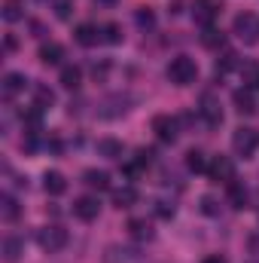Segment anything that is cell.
<instances>
[{
  "instance_id": "13",
  "label": "cell",
  "mask_w": 259,
  "mask_h": 263,
  "mask_svg": "<svg viewBox=\"0 0 259 263\" xmlns=\"http://www.w3.org/2000/svg\"><path fill=\"white\" fill-rule=\"evenodd\" d=\"M98 153L107 156V159H122L125 147H122V141H116V138H101V141H98Z\"/></svg>"
},
{
  "instance_id": "19",
  "label": "cell",
  "mask_w": 259,
  "mask_h": 263,
  "mask_svg": "<svg viewBox=\"0 0 259 263\" xmlns=\"http://www.w3.org/2000/svg\"><path fill=\"white\" fill-rule=\"evenodd\" d=\"M61 59H64V49L58 43H43L40 46V62L43 65H61Z\"/></svg>"
},
{
  "instance_id": "34",
  "label": "cell",
  "mask_w": 259,
  "mask_h": 263,
  "mask_svg": "<svg viewBox=\"0 0 259 263\" xmlns=\"http://www.w3.org/2000/svg\"><path fill=\"white\" fill-rule=\"evenodd\" d=\"M107 73H110V65H107V62L92 67V77H95V80H107Z\"/></svg>"
},
{
  "instance_id": "37",
  "label": "cell",
  "mask_w": 259,
  "mask_h": 263,
  "mask_svg": "<svg viewBox=\"0 0 259 263\" xmlns=\"http://www.w3.org/2000/svg\"><path fill=\"white\" fill-rule=\"evenodd\" d=\"M98 3H116V0H98Z\"/></svg>"
},
{
  "instance_id": "1",
  "label": "cell",
  "mask_w": 259,
  "mask_h": 263,
  "mask_svg": "<svg viewBox=\"0 0 259 263\" xmlns=\"http://www.w3.org/2000/svg\"><path fill=\"white\" fill-rule=\"evenodd\" d=\"M168 80L174 83V86H189L198 80V65H195V59L189 55H177V59H171V65H168Z\"/></svg>"
},
{
  "instance_id": "24",
  "label": "cell",
  "mask_w": 259,
  "mask_h": 263,
  "mask_svg": "<svg viewBox=\"0 0 259 263\" xmlns=\"http://www.w3.org/2000/svg\"><path fill=\"white\" fill-rule=\"evenodd\" d=\"M186 168L195 172V175H198V172H207V159H204L201 150H189V153H186Z\"/></svg>"
},
{
  "instance_id": "21",
  "label": "cell",
  "mask_w": 259,
  "mask_h": 263,
  "mask_svg": "<svg viewBox=\"0 0 259 263\" xmlns=\"http://www.w3.org/2000/svg\"><path fill=\"white\" fill-rule=\"evenodd\" d=\"M137 202V190L134 187H119V190H113V205L116 208H131Z\"/></svg>"
},
{
  "instance_id": "9",
  "label": "cell",
  "mask_w": 259,
  "mask_h": 263,
  "mask_svg": "<svg viewBox=\"0 0 259 263\" xmlns=\"http://www.w3.org/2000/svg\"><path fill=\"white\" fill-rule=\"evenodd\" d=\"M73 214H76L79 220L92 223V220L101 214V202H98V196H79L76 202H73Z\"/></svg>"
},
{
  "instance_id": "22",
  "label": "cell",
  "mask_w": 259,
  "mask_h": 263,
  "mask_svg": "<svg viewBox=\"0 0 259 263\" xmlns=\"http://www.w3.org/2000/svg\"><path fill=\"white\" fill-rule=\"evenodd\" d=\"M241 80H244V86L250 92H256L259 89V65L256 62H247V65L241 67Z\"/></svg>"
},
{
  "instance_id": "33",
  "label": "cell",
  "mask_w": 259,
  "mask_h": 263,
  "mask_svg": "<svg viewBox=\"0 0 259 263\" xmlns=\"http://www.w3.org/2000/svg\"><path fill=\"white\" fill-rule=\"evenodd\" d=\"M55 15L58 18H70V0H55Z\"/></svg>"
},
{
  "instance_id": "29",
  "label": "cell",
  "mask_w": 259,
  "mask_h": 263,
  "mask_svg": "<svg viewBox=\"0 0 259 263\" xmlns=\"http://www.w3.org/2000/svg\"><path fill=\"white\" fill-rule=\"evenodd\" d=\"M104 40H107V43H113V46H119V43H122V28H119L116 22L104 25Z\"/></svg>"
},
{
  "instance_id": "6",
  "label": "cell",
  "mask_w": 259,
  "mask_h": 263,
  "mask_svg": "<svg viewBox=\"0 0 259 263\" xmlns=\"http://www.w3.org/2000/svg\"><path fill=\"white\" fill-rule=\"evenodd\" d=\"M207 175L220 184H229V181H235V165H232V159L229 156H213L210 162H207Z\"/></svg>"
},
{
  "instance_id": "30",
  "label": "cell",
  "mask_w": 259,
  "mask_h": 263,
  "mask_svg": "<svg viewBox=\"0 0 259 263\" xmlns=\"http://www.w3.org/2000/svg\"><path fill=\"white\" fill-rule=\"evenodd\" d=\"M232 67H238V55H235V52H226V55L217 62V73H226V70H232Z\"/></svg>"
},
{
  "instance_id": "14",
  "label": "cell",
  "mask_w": 259,
  "mask_h": 263,
  "mask_svg": "<svg viewBox=\"0 0 259 263\" xmlns=\"http://www.w3.org/2000/svg\"><path fill=\"white\" fill-rule=\"evenodd\" d=\"M82 181H85L92 190H98V193H101V190H110V175L101 172V168H89V172L82 175Z\"/></svg>"
},
{
  "instance_id": "25",
  "label": "cell",
  "mask_w": 259,
  "mask_h": 263,
  "mask_svg": "<svg viewBox=\"0 0 259 263\" xmlns=\"http://www.w3.org/2000/svg\"><path fill=\"white\" fill-rule=\"evenodd\" d=\"M104 260L107 263H131V260H137V254L134 251H125V248H110Z\"/></svg>"
},
{
  "instance_id": "15",
  "label": "cell",
  "mask_w": 259,
  "mask_h": 263,
  "mask_svg": "<svg viewBox=\"0 0 259 263\" xmlns=\"http://www.w3.org/2000/svg\"><path fill=\"white\" fill-rule=\"evenodd\" d=\"M226 187H229V205H232V208H244V205H247L250 193H247V187H244L241 181H229Z\"/></svg>"
},
{
  "instance_id": "16",
  "label": "cell",
  "mask_w": 259,
  "mask_h": 263,
  "mask_svg": "<svg viewBox=\"0 0 259 263\" xmlns=\"http://www.w3.org/2000/svg\"><path fill=\"white\" fill-rule=\"evenodd\" d=\"M128 233L137 239V242H149V239H153V227H149V220H143V217H131Z\"/></svg>"
},
{
  "instance_id": "32",
  "label": "cell",
  "mask_w": 259,
  "mask_h": 263,
  "mask_svg": "<svg viewBox=\"0 0 259 263\" xmlns=\"http://www.w3.org/2000/svg\"><path fill=\"white\" fill-rule=\"evenodd\" d=\"M201 211H204L207 217H217V214H220V205H217V199H213V196H201Z\"/></svg>"
},
{
  "instance_id": "11",
  "label": "cell",
  "mask_w": 259,
  "mask_h": 263,
  "mask_svg": "<svg viewBox=\"0 0 259 263\" xmlns=\"http://www.w3.org/2000/svg\"><path fill=\"white\" fill-rule=\"evenodd\" d=\"M232 101H235V110L238 114H253L256 110V101H253V92L244 86V89H235V95H232Z\"/></svg>"
},
{
  "instance_id": "38",
  "label": "cell",
  "mask_w": 259,
  "mask_h": 263,
  "mask_svg": "<svg viewBox=\"0 0 259 263\" xmlns=\"http://www.w3.org/2000/svg\"><path fill=\"white\" fill-rule=\"evenodd\" d=\"M253 263H259V260H253Z\"/></svg>"
},
{
  "instance_id": "7",
  "label": "cell",
  "mask_w": 259,
  "mask_h": 263,
  "mask_svg": "<svg viewBox=\"0 0 259 263\" xmlns=\"http://www.w3.org/2000/svg\"><path fill=\"white\" fill-rule=\"evenodd\" d=\"M153 132L162 144H174L177 141V120L168 114H159V117H153Z\"/></svg>"
},
{
  "instance_id": "31",
  "label": "cell",
  "mask_w": 259,
  "mask_h": 263,
  "mask_svg": "<svg viewBox=\"0 0 259 263\" xmlns=\"http://www.w3.org/2000/svg\"><path fill=\"white\" fill-rule=\"evenodd\" d=\"M18 217V205L12 196H3V220H15Z\"/></svg>"
},
{
  "instance_id": "23",
  "label": "cell",
  "mask_w": 259,
  "mask_h": 263,
  "mask_svg": "<svg viewBox=\"0 0 259 263\" xmlns=\"http://www.w3.org/2000/svg\"><path fill=\"white\" fill-rule=\"evenodd\" d=\"M223 43H226V34H223V31H217V28H204V31H201V46L217 49V46H223Z\"/></svg>"
},
{
  "instance_id": "3",
  "label": "cell",
  "mask_w": 259,
  "mask_h": 263,
  "mask_svg": "<svg viewBox=\"0 0 259 263\" xmlns=\"http://www.w3.org/2000/svg\"><path fill=\"white\" fill-rule=\"evenodd\" d=\"M232 31H235L238 40H244V43H256L259 40V18L253 15V12H241V15H235Z\"/></svg>"
},
{
  "instance_id": "28",
  "label": "cell",
  "mask_w": 259,
  "mask_h": 263,
  "mask_svg": "<svg viewBox=\"0 0 259 263\" xmlns=\"http://www.w3.org/2000/svg\"><path fill=\"white\" fill-rule=\"evenodd\" d=\"M134 18H137V25H140V28H146V31H149V28H153V25H156V12H153V9H149V6H140V9H137V15H134Z\"/></svg>"
},
{
  "instance_id": "17",
  "label": "cell",
  "mask_w": 259,
  "mask_h": 263,
  "mask_svg": "<svg viewBox=\"0 0 259 263\" xmlns=\"http://www.w3.org/2000/svg\"><path fill=\"white\" fill-rule=\"evenodd\" d=\"M25 86H28L25 73H6V77H3V95H6V98H12V95L25 92Z\"/></svg>"
},
{
  "instance_id": "26",
  "label": "cell",
  "mask_w": 259,
  "mask_h": 263,
  "mask_svg": "<svg viewBox=\"0 0 259 263\" xmlns=\"http://www.w3.org/2000/svg\"><path fill=\"white\" fill-rule=\"evenodd\" d=\"M34 95H37V104H34V107H40V110H46V107H52V104H55V92H52V89H46V86H37V92H34Z\"/></svg>"
},
{
  "instance_id": "8",
  "label": "cell",
  "mask_w": 259,
  "mask_h": 263,
  "mask_svg": "<svg viewBox=\"0 0 259 263\" xmlns=\"http://www.w3.org/2000/svg\"><path fill=\"white\" fill-rule=\"evenodd\" d=\"M223 12V3L220 0H195L192 3V15L195 22H201L204 28H210V22Z\"/></svg>"
},
{
  "instance_id": "4",
  "label": "cell",
  "mask_w": 259,
  "mask_h": 263,
  "mask_svg": "<svg viewBox=\"0 0 259 263\" xmlns=\"http://www.w3.org/2000/svg\"><path fill=\"white\" fill-rule=\"evenodd\" d=\"M37 242H40V248L43 251H61L67 245V230H61V227H43L40 233H37Z\"/></svg>"
},
{
  "instance_id": "36",
  "label": "cell",
  "mask_w": 259,
  "mask_h": 263,
  "mask_svg": "<svg viewBox=\"0 0 259 263\" xmlns=\"http://www.w3.org/2000/svg\"><path fill=\"white\" fill-rule=\"evenodd\" d=\"M201 263H226V257H220V254H210V257H204Z\"/></svg>"
},
{
  "instance_id": "5",
  "label": "cell",
  "mask_w": 259,
  "mask_h": 263,
  "mask_svg": "<svg viewBox=\"0 0 259 263\" xmlns=\"http://www.w3.org/2000/svg\"><path fill=\"white\" fill-rule=\"evenodd\" d=\"M198 114L204 117V123H207L210 129L223 123V107H220V101H217L213 92H204V95H201V101H198Z\"/></svg>"
},
{
  "instance_id": "12",
  "label": "cell",
  "mask_w": 259,
  "mask_h": 263,
  "mask_svg": "<svg viewBox=\"0 0 259 263\" xmlns=\"http://www.w3.org/2000/svg\"><path fill=\"white\" fill-rule=\"evenodd\" d=\"M43 187H46L49 196H61L67 190V181H64L61 172H46V175H43Z\"/></svg>"
},
{
  "instance_id": "35",
  "label": "cell",
  "mask_w": 259,
  "mask_h": 263,
  "mask_svg": "<svg viewBox=\"0 0 259 263\" xmlns=\"http://www.w3.org/2000/svg\"><path fill=\"white\" fill-rule=\"evenodd\" d=\"M156 211H159L162 217H174V205H171V202H156Z\"/></svg>"
},
{
  "instance_id": "20",
  "label": "cell",
  "mask_w": 259,
  "mask_h": 263,
  "mask_svg": "<svg viewBox=\"0 0 259 263\" xmlns=\"http://www.w3.org/2000/svg\"><path fill=\"white\" fill-rule=\"evenodd\" d=\"M0 15H3V22H18V18H25V3L21 0H6L3 3V9H0Z\"/></svg>"
},
{
  "instance_id": "2",
  "label": "cell",
  "mask_w": 259,
  "mask_h": 263,
  "mask_svg": "<svg viewBox=\"0 0 259 263\" xmlns=\"http://www.w3.org/2000/svg\"><path fill=\"white\" fill-rule=\"evenodd\" d=\"M232 150L238 153V156H253L259 150V132L250 129V126H241V129L232 132Z\"/></svg>"
},
{
  "instance_id": "27",
  "label": "cell",
  "mask_w": 259,
  "mask_h": 263,
  "mask_svg": "<svg viewBox=\"0 0 259 263\" xmlns=\"http://www.w3.org/2000/svg\"><path fill=\"white\" fill-rule=\"evenodd\" d=\"M3 254H6V263H15L18 254H21V242L18 239H6L3 242Z\"/></svg>"
},
{
  "instance_id": "18",
  "label": "cell",
  "mask_w": 259,
  "mask_h": 263,
  "mask_svg": "<svg viewBox=\"0 0 259 263\" xmlns=\"http://www.w3.org/2000/svg\"><path fill=\"white\" fill-rule=\"evenodd\" d=\"M58 83H61L64 89H79V83H82V70H79L76 65H64V67H61Z\"/></svg>"
},
{
  "instance_id": "10",
  "label": "cell",
  "mask_w": 259,
  "mask_h": 263,
  "mask_svg": "<svg viewBox=\"0 0 259 263\" xmlns=\"http://www.w3.org/2000/svg\"><path fill=\"white\" fill-rule=\"evenodd\" d=\"M104 40V28H98V25H79L76 28V43L79 46H98Z\"/></svg>"
}]
</instances>
